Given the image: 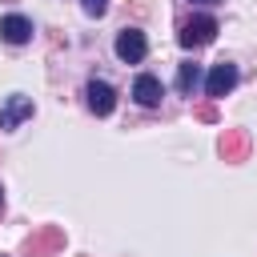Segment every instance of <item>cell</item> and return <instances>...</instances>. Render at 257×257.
Here are the masks:
<instances>
[{"mask_svg":"<svg viewBox=\"0 0 257 257\" xmlns=\"http://www.w3.org/2000/svg\"><path fill=\"white\" fill-rule=\"evenodd\" d=\"M213 36H217V20H213L209 12L193 16V20L181 28V44H185V48H205V44H213Z\"/></svg>","mask_w":257,"mask_h":257,"instance_id":"6da1fadb","label":"cell"},{"mask_svg":"<svg viewBox=\"0 0 257 257\" xmlns=\"http://www.w3.org/2000/svg\"><path fill=\"white\" fill-rule=\"evenodd\" d=\"M32 112H36V104H32L28 96L12 92V96H4V104H0V128H4V133H12V128H20Z\"/></svg>","mask_w":257,"mask_h":257,"instance_id":"7a4b0ae2","label":"cell"},{"mask_svg":"<svg viewBox=\"0 0 257 257\" xmlns=\"http://www.w3.org/2000/svg\"><path fill=\"white\" fill-rule=\"evenodd\" d=\"M145 52H149V40H145L141 28H120V32H116V56H120L124 64H141Z\"/></svg>","mask_w":257,"mask_h":257,"instance_id":"3957f363","label":"cell"},{"mask_svg":"<svg viewBox=\"0 0 257 257\" xmlns=\"http://www.w3.org/2000/svg\"><path fill=\"white\" fill-rule=\"evenodd\" d=\"M233 84H237V64H229V60L213 64L209 76H205V92H209L213 100H221L225 92H233Z\"/></svg>","mask_w":257,"mask_h":257,"instance_id":"277c9868","label":"cell"},{"mask_svg":"<svg viewBox=\"0 0 257 257\" xmlns=\"http://www.w3.org/2000/svg\"><path fill=\"white\" fill-rule=\"evenodd\" d=\"M0 40H8V44H28L32 40V20L28 16H4L0 20Z\"/></svg>","mask_w":257,"mask_h":257,"instance_id":"5b68a950","label":"cell"},{"mask_svg":"<svg viewBox=\"0 0 257 257\" xmlns=\"http://www.w3.org/2000/svg\"><path fill=\"white\" fill-rule=\"evenodd\" d=\"M88 108H92L96 116H108V112L116 108V92H112V84L92 80V84H88Z\"/></svg>","mask_w":257,"mask_h":257,"instance_id":"8992f818","label":"cell"},{"mask_svg":"<svg viewBox=\"0 0 257 257\" xmlns=\"http://www.w3.org/2000/svg\"><path fill=\"white\" fill-rule=\"evenodd\" d=\"M133 96H137V104H145V108H157L161 104V96H165V88H161V80L157 76H137V84H133Z\"/></svg>","mask_w":257,"mask_h":257,"instance_id":"52a82bcc","label":"cell"},{"mask_svg":"<svg viewBox=\"0 0 257 257\" xmlns=\"http://www.w3.org/2000/svg\"><path fill=\"white\" fill-rule=\"evenodd\" d=\"M201 84V64H181V72H177V88L181 92H193Z\"/></svg>","mask_w":257,"mask_h":257,"instance_id":"ba28073f","label":"cell"},{"mask_svg":"<svg viewBox=\"0 0 257 257\" xmlns=\"http://www.w3.org/2000/svg\"><path fill=\"white\" fill-rule=\"evenodd\" d=\"M80 8H84L88 16H104V8H108V0H80Z\"/></svg>","mask_w":257,"mask_h":257,"instance_id":"9c48e42d","label":"cell"},{"mask_svg":"<svg viewBox=\"0 0 257 257\" xmlns=\"http://www.w3.org/2000/svg\"><path fill=\"white\" fill-rule=\"evenodd\" d=\"M193 4H217V0H193Z\"/></svg>","mask_w":257,"mask_h":257,"instance_id":"30bf717a","label":"cell"},{"mask_svg":"<svg viewBox=\"0 0 257 257\" xmlns=\"http://www.w3.org/2000/svg\"><path fill=\"white\" fill-rule=\"evenodd\" d=\"M0 201H4V193H0Z\"/></svg>","mask_w":257,"mask_h":257,"instance_id":"8fae6325","label":"cell"}]
</instances>
